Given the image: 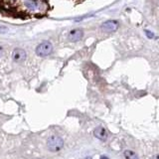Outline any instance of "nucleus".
<instances>
[{
  "label": "nucleus",
  "instance_id": "nucleus-1",
  "mask_svg": "<svg viewBox=\"0 0 159 159\" xmlns=\"http://www.w3.org/2000/svg\"><path fill=\"white\" fill-rule=\"evenodd\" d=\"M47 147L50 151L58 152L64 147V140L62 137L58 135H52L47 140Z\"/></svg>",
  "mask_w": 159,
  "mask_h": 159
},
{
  "label": "nucleus",
  "instance_id": "nucleus-2",
  "mask_svg": "<svg viewBox=\"0 0 159 159\" xmlns=\"http://www.w3.org/2000/svg\"><path fill=\"white\" fill-rule=\"evenodd\" d=\"M53 50H54V48H53V45L51 42L44 41L42 43H40L36 47L35 52H36V54L39 57H47L53 53Z\"/></svg>",
  "mask_w": 159,
  "mask_h": 159
},
{
  "label": "nucleus",
  "instance_id": "nucleus-3",
  "mask_svg": "<svg viewBox=\"0 0 159 159\" xmlns=\"http://www.w3.org/2000/svg\"><path fill=\"white\" fill-rule=\"evenodd\" d=\"M102 30L106 33H112L116 31L118 28V22L116 20H107V21L103 22L101 26Z\"/></svg>",
  "mask_w": 159,
  "mask_h": 159
},
{
  "label": "nucleus",
  "instance_id": "nucleus-4",
  "mask_svg": "<svg viewBox=\"0 0 159 159\" xmlns=\"http://www.w3.org/2000/svg\"><path fill=\"white\" fill-rule=\"evenodd\" d=\"M27 58V53L24 49L21 48H16L13 50L12 52V59L14 62L16 63H22L24 62Z\"/></svg>",
  "mask_w": 159,
  "mask_h": 159
},
{
  "label": "nucleus",
  "instance_id": "nucleus-5",
  "mask_svg": "<svg viewBox=\"0 0 159 159\" xmlns=\"http://www.w3.org/2000/svg\"><path fill=\"white\" fill-rule=\"evenodd\" d=\"M93 135L102 141H106L107 138V131L103 126H98L93 130Z\"/></svg>",
  "mask_w": 159,
  "mask_h": 159
},
{
  "label": "nucleus",
  "instance_id": "nucleus-6",
  "mask_svg": "<svg viewBox=\"0 0 159 159\" xmlns=\"http://www.w3.org/2000/svg\"><path fill=\"white\" fill-rule=\"evenodd\" d=\"M84 36V32L82 29H74L69 33V40L71 42H78Z\"/></svg>",
  "mask_w": 159,
  "mask_h": 159
},
{
  "label": "nucleus",
  "instance_id": "nucleus-7",
  "mask_svg": "<svg viewBox=\"0 0 159 159\" xmlns=\"http://www.w3.org/2000/svg\"><path fill=\"white\" fill-rule=\"evenodd\" d=\"M25 7L28 8L29 10H36L39 7V3L37 0H27L25 2Z\"/></svg>",
  "mask_w": 159,
  "mask_h": 159
},
{
  "label": "nucleus",
  "instance_id": "nucleus-8",
  "mask_svg": "<svg viewBox=\"0 0 159 159\" xmlns=\"http://www.w3.org/2000/svg\"><path fill=\"white\" fill-rule=\"evenodd\" d=\"M124 156H125V159H139L137 154L132 150H125L124 151Z\"/></svg>",
  "mask_w": 159,
  "mask_h": 159
},
{
  "label": "nucleus",
  "instance_id": "nucleus-9",
  "mask_svg": "<svg viewBox=\"0 0 159 159\" xmlns=\"http://www.w3.org/2000/svg\"><path fill=\"white\" fill-rule=\"evenodd\" d=\"M2 55H3V47H2V45L0 44V58L2 57Z\"/></svg>",
  "mask_w": 159,
  "mask_h": 159
},
{
  "label": "nucleus",
  "instance_id": "nucleus-10",
  "mask_svg": "<svg viewBox=\"0 0 159 159\" xmlns=\"http://www.w3.org/2000/svg\"><path fill=\"white\" fill-rule=\"evenodd\" d=\"M147 36H149L150 38H152V37H153V35H152V33H151V32H147Z\"/></svg>",
  "mask_w": 159,
  "mask_h": 159
},
{
  "label": "nucleus",
  "instance_id": "nucleus-11",
  "mask_svg": "<svg viewBox=\"0 0 159 159\" xmlns=\"http://www.w3.org/2000/svg\"><path fill=\"white\" fill-rule=\"evenodd\" d=\"M2 31H6V29H5V28H3V27H1V26H0V32H2Z\"/></svg>",
  "mask_w": 159,
  "mask_h": 159
},
{
  "label": "nucleus",
  "instance_id": "nucleus-12",
  "mask_svg": "<svg viewBox=\"0 0 159 159\" xmlns=\"http://www.w3.org/2000/svg\"><path fill=\"white\" fill-rule=\"evenodd\" d=\"M153 159H159V154H157V155H155L153 157Z\"/></svg>",
  "mask_w": 159,
  "mask_h": 159
},
{
  "label": "nucleus",
  "instance_id": "nucleus-13",
  "mask_svg": "<svg viewBox=\"0 0 159 159\" xmlns=\"http://www.w3.org/2000/svg\"><path fill=\"white\" fill-rule=\"evenodd\" d=\"M101 159H108V158H107V156H104V155H103V156H102V157H101Z\"/></svg>",
  "mask_w": 159,
  "mask_h": 159
},
{
  "label": "nucleus",
  "instance_id": "nucleus-14",
  "mask_svg": "<svg viewBox=\"0 0 159 159\" xmlns=\"http://www.w3.org/2000/svg\"><path fill=\"white\" fill-rule=\"evenodd\" d=\"M84 159H93L91 156H88V157H86V158H84Z\"/></svg>",
  "mask_w": 159,
  "mask_h": 159
}]
</instances>
